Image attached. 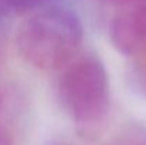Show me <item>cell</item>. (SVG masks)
<instances>
[{
    "label": "cell",
    "instance_id": "obj_6",
    "mask_svg": "<svg viewBox=\"0 0 146 145\" xmlns=\"http://www.w3.org/2000/svg\"><path fill=\"white\" fill-rule=\"evenodd\" d=\"M109 145H146V137L133 134V135L123 137V138H121V140H118Z\"/></svg>",
    "mask_w": 146,
    "mask_h": 145
},
{
    "label": "cell",
    "instance_id": "obj_8",
    "mask_svg": "<svg viewBox=\"0 0 146 145\" xmlns=\"http://www.w3.org/2000/svg\"><path fill=\"white\" fill-rule=\"evenodd\" d=\"M115 4H119V6H132V4H139V3H146V0H109Z\"/></svg>",
    "mask_w": 146,
    "mask_h": 145
},
{
    "label": "cell",
    "instance_id": "obj_7",
    "mask_svg": "<svg viewBox=\"0 0 146 145\" xmlns=\"http://www.w3.org/2000/svg\"><path fill=\"white\" fill-rule=\"evenodd\" d=\"M0 145H13L11 134L3 125H0Z\"/></svg>",
    "mask_w": 146,
    "mask_h": 145
},
{
    "label": "cell",
    "instance_id": "obj_9",
    "mask_svg": "<svg viewBox=\"0 0 146 145\" xmlns=\"http://www.w3.org/2000/svg\"><path fill=\"white\" fill-rule=\"evenodd\" d=\"M3 48H4V36H3V31H1V27H0V58L3 55Z\"/></svg>",
    "mask_w": 146,
    "mask_h": 145
},
{
    "label": "cell",
    "instance_id": "obj_3",
    "mask_svg": "<svg viewBox=\"0 0 146 145\" xmlns=\"http://www.w3.org/2000/svg\"><path fill=\"white\" fill-rule=\"evenodd\" d=\"M113 47L126 55L146 53V3L126 6L118 13L109 29Z\"/></svg>",
    "mask_w": 146,
    "mask_h": 145
},
{
    "label": "cell",
    "instance_id": "obj_1",
    "mask_svg": "<svg viewBox=\"0 0 146 145\" xmlns=\"http://www.w3.org/2000/svg\"><path fill=\"white\" fill-rule=\"evenodd\" d=\"M82 43V26L68 9L44 6L17 30L16 47L21 58L38 68L55 70L72 60Z\"/></svg>",
    "mask_w": 146,
    "mask_h": 145
},
{
    "label": "cell",
    "instance_id": "obj_10",
    "mask_svg": "<svg viewBox=\"0 0 146 145\" xmlns=\"http://www.w3.org/2000/svg\"><path fill=\"white\" fill-rule=\"evenodd\" d=\"M48 145H70V144H65V142H58V141H54V142H50Z\"/></svg>",
    "mask_w": 146,
    "mask_h": 145
},
{
    "label": "cell",
    "instance_id": "obj_4",
    "mask_svg": "<svg viewBox=\"0 0 146 145\" xmlns=\"http://www.w3.org/2000/svg\"><path fill=\"white\" fill-rule=\"evenodd\" d=\"M50 1L51 0H0V21L6 17L36 11Z\"/></svg>",
    "mask_w": 146,
    "mask_h": 145
},
{
    "label": "cell",
    "instance_id": "obj_11",
    "mask_svg": "<svg viewBox=\"0 0 146 145\" xmlns=\"http://www.w3.org/2000/svg\"><path fill=\"white\" fill-rule=\"evenodd\" d=\"M1 111H3V98L0 96V115H1Z\"/></svg>",
    "mask_w": 146,
    "mask_h": 145
},
{
    "label": "cell",
    "instance_id": "obj_2",
    "mask_svg": "<svg viewBox=\"0 0 146 145\" xmlns=\"http://www.w3.org/2000/svg\"><path fill=\"white\" fill-rule=\"evenodd\" d=\"M57 97L78 125L101 122L109 108V83L102 61L92 54L70 60L58 77Z\"/></svg>",
    "mask_w": 146,
    "mask_h": 145
},
{
    "label": "cell",
    "instance_id": "obj_5",
    "mask_svg": "<svg viewBox=\"0 0 146 145\" xmlns=\"http://www.w3.org/2000/svg\"><path fill=\"white\" fill-rule=\"evenodd\" d=\"M132 80L135 86L146 94V53L136 55L135 64L132 67Z\"/></svg>",
    "mask_w": 146,
    "mask_h": 145
}]
</instances>
